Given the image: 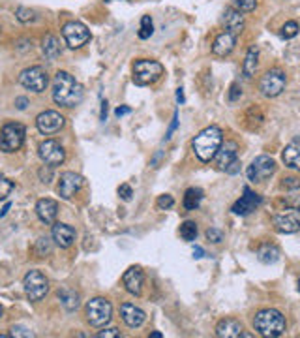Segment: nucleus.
I'll return each instance as SVG.
<instances>
[{"label":"nucleus","instance_id":"nucleus-1","mask_svg":"<svg viewBox=\"0 0 300 338\" xmlns=\"http://www.w3.org/2000/svg\"><path fill=\"white\" fill-rule=\"evenodd\" d=\"M85 98L83 85L68 71H58L53 79V100L62 107H75Z\"/></svg>","mask_w":300,"mask_h":338},{"label":"nucleus","instance_id":"nucleus-2","mask_svg":"<svg viewBox=\"0 0 300 338\" xmlns=\"http://www.w3.org/2000/svg\"><path fill=\"white\" fill-rule=\"evenodd\" d=\"M222 143H224V134L219 130L218 126H208L205 130H201L193 137V141H191V148H193V153L195 156L201 162L208 164V162H212L216 153H218V148L222 147Z\"/></svg>","mask_w":300,"mask_h":338},{"label":"nucleus","instance_id":"nucleus-3","mask_svg":"<svg viewBox=\"0 0 300 338\" xmlns=\"http://www.w3.org/2000/svg\"><path fill=\"white\" fill-rule=\"evenodd\" d=\"M253 329L265 338H278L285 334L287 322H285V316L282 312L274 310V308H267V310H261L255 314Z\"/></svg>","mask_w":300,"mask_h":338},{"label":"nucleus","instance_id":"nucleus-4","mask_svg":"<svg viewBox=\"0 0 300 338\" xmlns=\"http://www.w3.org/2000/svg\"><path fill=\"white\" fill-rule=\"evenodd\" d=\"M162 76H164V66L159 64L158 60L141 59L133 64V83L139 85V87L152 85Z\"/></svg>","mask_w":300,"mask_h":338},{"label":"nucleus","instance_id":"nucleus-5","mask_svg":"<svg viewBox=\"0 0 300 338\" xmlns=\"http://www.w3.org/2000/svg\"><path fill=\"white\" fill-rule=\"evenodd\" d=\"M111 316H113V306L107 299L104 297H94V299L88 301L87 305V322L92 325V327H105L107 323L111 322Z\"/></svg>","mask_w":300,"mask_h":338},{"label":"nucleus","instance_id":"nucleus-6","mask_svg":"<svg viewBox=\"0 0 300 338\" xmlns=\"http://www.w3.org/2000/svg\"><path fill=\"white\" fill-rule=\"evenodd\" d=\"M27 130L19 122H10L0 130V151L4 153H15L25 143Z\"/></svg>","mask_w":300,"mask_h":338},{"label":"nucleus","instance_id":"nucleus-7","mask_svg":"<svg viewBox=\"0 0 300 338\" xmlns=\"http://www.w3.org/2000/svg\"><path fill=\"white\" fill-rule=\"evenodd\" d=\"M276 160L272 156H268V154H261V156H257L250 165H248V180L250 182H263V180L270 179L274 173H276Z\"/></svg>","mask_w":300,"mask_h":338},{"label":"nucleus","instance_id":"nucleus-8","mask_svg":"<svg viewBox=\"0 0 300 338\" xmlns=\"http://www.w3.org/2000/svg\"><path fill=\"white\" fill-rule=\"evenodd\" d=\"M23 286H25V293L30 301H42L49 291V280L39 271H28L23 278Z\"/></svg>","mask_w":300,"mask_h":338},{"label":"nucleus","instance_id":"nucleus-9","mask_svg":"<svg viewBox=\"0 0 300 338\" xmlns=\"http://www.w3.org/2000/svg\"><path fill=\"white\" fill-rule=\"evenodd\" d=\"M287 76L282 70H268L259 81V90L267 98H276L285 90Z\"/></svg>","mask_w":300,"mask_h":338},{"label":"nucleus","instance_id":"nucleus-10","mask_svg":"<svg viewBox=\"0 0 300 338\" xmlns=\"http://www.w3.org/2000/svg\"><path fill=\"white\" fill-rule=\"evenodd\" d=\"M19 83H21L27 90L44 92L45 88H47V85H49V77H47V71H45L42 66H30V68L21 71Z\"/></svg>","mask_w":300,"mask_h":338},{"label":"nucleus","instance_id":"nucleus-11","mask_svg":"<svg viewBox=\"0 0 300 338\" xmlns=\"http://www.w3.org/2000/svg\"><path fill=\"white\" fill-rule=\"evenodd\" d=\"M62 36H64V42L68 44V47L79 49L90 40V30L81 21H70L62 27Z\"/></svg>","mask_w":300,"mask_h":338},{"label":"nucleus","instance_id":"nucleus-12","mask_svg":"<svg viewBox=\"0 0 300 338\" xmlns=\"http://www.w3.org/2000/svg\"><path fill=\"white\" fill-rule=\"evenodd\" d=\"M38 154L45 164L53 165V167H55V165H60L66 160L64 147H62L58 141H55V139H45L44 143H39Z\"/></svg>","mask_w":300,"mask_h":338},{"label":"nucleus","instance_id":"nucleus-13","mask_svg":"<svg viewBox=\"0 0 300 338\" xmlns=\"http://www.w3.org/2000/svg\"><path fill=\"white\" fill-rule=\"evenodd\" d=\"M64 117L56 111H44V113L38 115L36 119V128L39 130V134L44 136H51V134H56L64 128Z\"/></svg>","mask_w":300,"mask_h":338},{"label":"nucleus","instance_id":"nucleus-14","mask_svg":"<svg viewBox=\"0 0 300 338\" xmlns=\"http://www.w3.org/2000/svg\"><path fill=\"white\" fill-rule=\"evenodd\" d=\"M83 188V177L73 173V171H66L60 175L58 180V194L62 199H71L77 192Z\"/></svg>","mask_w":300,"mask_h":338},{"label":"nucleus","instance_id":"nucleus-15","mask_svg":"<svg viewBox=\"0 0 300 338\" xmlns=\"http://www.w3.org/2000/svg\"><path fill=\"white\" fill-rule=\"evenodd\" d=\"M236 158H238V145H236V141L222 143V147L218 148V153L214 156L216 167H218L219 171H227V167H229Z\"/></svg>","mask_w":300,"mask_h":338},{"label":"nucleus","instance_id":"nucleus-16","mask_svg":"<svg viewBox=\"0 0 300 338\" xmlns=\"http://www.w3.org/2000/svg\"><path fill=\"white\" fill-rule=\"evenodd\" d=\"M272 224L274 228H276V231H279V233H296L300 229V220L296 218L295 211H285V213H279V214H274L272 218Z\"/></svg>","mask_w":300,"mask_h":338},{"label":"nucleus","instance_id":"nucleus-17","mask_svg":"<svg viewBox=\"0 0 300 338\" xmlns=\"http://www.w3.org/2000/svg\"><path fill=\"white\" fill-rule=\"evenodd\" d=\"M261 205V197L257 196V194H253V192L246 186L244 188V196L240 197L238 201L233 205V213L235 214H238V216H246V214H250V213H253L257 207Z\"/></svg>","mask_w":300,"mask_h":338},{"label":"nucleus","instance_id":"nucleus-18","mask_svg":"<svg viewBox=\"0 0 300 338\" xmlns=\"http://www.w3.org/2000/svg\"><path fill=\"white\" fill-rule=\"evenodd\" d=\"M122 284L128 293L131 295H141L143 291V284H145V274H143L141 267H130L122 276Z\"/></svg>","mask_w":300,"mask_h":338},{"label":"nucleus","instance_id":"nucleus-19","mask_svg":"<svg viewBox=\"0 0 300 338\" xmlns=\"http://www.w3.org/2000/svg\"><path fill=\"white\" fill-rule=\"evenodd\" d=\"M222 25H224L225 32H231V34H240L244 30V15H242V11H238L236 8H227L224 11V15H222Z\"/></svg>","mask_w":300,"mask_h":338},{"label":"nucleus","instance_id":"nucleus-20","mask_svg":"<svg viewBox=\"0 0 300 338\" xmlns=\"http://www.w3.org/2000/svg\"><path fill=\"white\" fill-rule=\"evenodd\" d=\"M120 316H122L126 325L131 329L141 327L143 323H145V320H147V314L139 306L131 305V303H124V305L120 306Z\"/></svg>","mask_w":300,"mask_h":338},{"label":"nucleus","instance_id":"nucleus-21","mask_svg":"<svg viewBox=\"0 0 300 338\" xmlns=\"http://www.w3.org/2000/svg\"><path fill=\"white\" fill-rule=\"evenodd\" d=\"M53 240L60 248H70L75 240V229L68 224L56 222V224H53Z\"/></svg>","mask_w":300,"mask_h":338},{"label":"nucleus","instance_id":"nucleus-22","mask_svg":"<svg viewBox=\"0 0 300 338\" xmlns=\"http://www.w3.org/2000/svg\"><path fill=\"white\" fill-rule=\"evenodd\" d=\"M36 214L44 224H55L56 214H58V203L53 199H39L36 203Z\"/></svg>","mask_w":300,"mask_h":338},{"label":"nucleus","instance_id":"nucleus-23","mask_svg":"<svg viewBox=\"0 0 300 338\" xmlns=\"http://www.w3.org/2000/svg\"><path fill=\"white\" fill-rule=\"evenodd\" d=\"M236 45V36L231 32H222L216 36L212 44V53L216 57H227L231 51L235 49Z\"/></svg>","mask_w":300,"mask_h":338},{"label":"nucleus","instance_id":"nucleus-24","mask_svg":"<svg viewBox=\"0 0 300 338\" xmlns=\"http://www.w3.org/2000/svg\"><path fill=\"white\" fill-rule=\"evenodd\" d=\"M242 323L238 320H233V317H227V320H222V322L216 325V336L219 338H238L242 336Z\"/></svg>","mask_w":300,"mask_h":338},{"label":"nucleus","instance_id":"nucleus-25","mask_svg":"<svg viewBox=\"0 0 300 338\" xmlns=\"http://www.w3.org/2000/svg\"><path fill=\"white\" fill-rule=\"evenodd\" d=\"M282 158H284V164L287 165V167L300 171V139L291 141L289 145L284 148Z\"/></svg>","mask_w":300,"mask_h":338},{"label":"nucleus","instance_id":"nucleus-26","mask_svg":"<svg viewBox=\"0 0 300 338\" xmlns=\"http://www.w3.org/2000/svg\"><path fill=\"white\" fill-rule=\"evenodd\" d=\"M257 66H259V49H257V45H251L248 53H246L244 62H242V76L246 79H251L255 76Z\"/></svg>","mask_w":300,"mask_h":338},{"label":"nucleus","instance_id":"nucleus-27","mask_svg":"<svg viewBox=\"0 0 300 338\" xmlns=\"http://www.w3.org/2000/svg\"><path fill=\"white\" fill-rule=\"evenodd\" d=\"M58 299H60V303L64 305V308L68 312L77 310L79 305H81V297H79V293H77L75 289H71V288L58 289Z\"/></svg>","mask_w":300,"mask_h":338},{"label":"nucleus","instance_id":"nucleus-28","mask_svg":"<svg viewBox=\"0 0 300 338\" xmlns=\"http://www.w3.org/2000/svg\"><path fill=\"white\" fill-rule=\"evenodd\" d=\"M42 49H44V55L49 60H55L56 57H60V53H62V47H60L58 38L53 36V34H47V36L44 38V42H42Z\"/></svg>","mask_w":300,"mask_h":338},{"label":"nucleus","instance_id":"nucleus-29","mask_svg":"<svg viewBox=\"0 0 300 338\" xmlns=\"http://www.w3.org/2000/svg\"><path fill=\"white\" fill-rule=\"evenodd\" d=\"M201 201H203L201 188H188L184 194V199H182V205H184L186 211H195V209H199Z\"/></svg>","mask_w":300,"mask_h":338},{"label":"nucleus","instance_id":"nucleus-30","mask_svg":"<svg viewBox=\"0 0 300 338\" xmlns=\"http://www.w3.org/2000/svg\"><path fill=\"white\" fill-rule=\"evenodd\" d=\"M257 257H259V261L267 263V265H270V263H276L279 259V248L274 245H263L259 250H257Z\"/></svg>","mask_w":300,"mask_h":338},{"label":"nucleus","instance_id":"nucleus-31","mask_svg":"<svg viewBox=\"0 0 300 338\" xmlns=\"http://www.w3.org/2000/svg\"><path fill=\"white\" fill-rule=\"evenodd\" d=\"M180 237L188 242L191 240H195L197 237V224L195 222H191V220H186L184 224H180Z\"/></svg>","mask_w":300,"mask_h":338},{"label":"nucleus","instance_id":"nucleus-32","mask_svg":"<svg viewBox=\"0 0 300 338\" xmlns=\"http://www.w3.org/2000/svg\"><path fill=\"white\" fill-rule=\"evenodd\" d=\"M154 32V27H152V19H150V15H143L141 17V28H139V32H137V36L141 40H148L150 36H152Z\"/></svg>","mask_w":300,"mask_h":338},{"label":"nucleus","instance_id":"nucleus-33","mask_svg":"<svg viewBox=\"0 0 300 338\" xmlns=\"http://www.w3.org/2000/svg\"><path fill=\"white\" fill-rule=\"evenodd\" d=\"M13 180H10L4 173H0V201H4L6 197L10 196L13 190Z\"/></svg>","mask_w":300,"mask_h":338},{"label":"nucleus","instance_id":"nucleus-34","mask_svg":"<svg viewBox=\"0 0 300 338\" xmlns=\"http://www.w3.org/2000/svg\"><path fill=\"white\" fill-rule=\"evenodd\" d=\"M296 34H298V23L296 21H287L284 27H282V30H279V36L285 40L295 38Z\"/></svg>","mask_w":300,"mask_h":338},{"label":"nucleus","instance_id":"nucleus-35","mask_svg":"<svg viewBox=\"0 0 300 338\" xmlns=\"http://www.w3.org/2000/svg\"><path fill=\"white\" fill-rule=\"evenodd\" d=\"M233 6H235L236 10L242 11V13H250V11L255 10L257 6V0H231Z\"/></svg>","mask_w":300,"mask_h":338},{"label":"nucleus","instance_id":"nucleus-36","mask_svg":"<svg viewBox=\"0 0 300 338\" xmlns=\"http://www.w3.org/2000/svg\"><path fill=\"white\" fill-rule=\"evenodd\" d=\"M15 17L21 23H32L34 19H36V13H34L30 8H23V6H19L15 11Z\"/></svg>","mask_w":300,"mask_h":338},{"label":"nucleus","instance_id":"nucleus-37","mask_svg":"<svg viewBox=\"0 0 300 338\" xmlns=\"http://www.w3.org/2000/svg\"><path fill=\"white\" fill-rule=\"evenodd\" d=\"M51 250V242L47 237H42V239H38V242H36V252H38V256H45V254H49Z\"/></svg>","mask_w":300,"mask_h":338},{"label":"nucleus","instance_id":"nucleus-38","mask_svg":"<svg viewBox=\"0 0 300 338\" xmlns=\"http://www.w3.org/2000/svg\"><path fill=\"white\" fill-rule=\"evenodd\" d=\"M207 239L210 240V242H214V245H218V242L224 240V231H219V229H216V228L207 229Z\"/></svg>","mask_w":300,"mask_h":338},{"label":"nucleus","instance_id":"nucleus-39","mask_svg":"<svg viewBox=\"0 0 300 338\" xmlns=\"http://www.w3.org/2000/svg\"><path fill=\"white\" fill-rule=\"evenodd\" d=\"M175 205V199H173V196H169V194H164V196L158 197V209H162V211H167V209H171Z\"/></svg>","mask_w":300,"mask_h":338},{"label":"nucleus","instance_id":"nucleus-40","mask_svg":"<svg viewBox=\"0 0 300 338\" xmlns=\"http://www.w3.org/2000/svg\"><path fill=\"white\" fill-rule=\"evenodd\" d=\"M282 188H284V190H298L300 179H296V177H287V179H284V182H282Z\"/></svg>","mask_w":300,"mask_h":338},{"label":"nucleus","instance_id":"nucleus-41","mask_svg":"<svg viewBox=\"0 0 300 338\" xmlns=\"http://www.w3.org/2000/svg\"><path fill=\"white\" fill-rule=\"evenodd\" d=\"M11 336L32 338V336H34V333H32V331H28L27 327H21V325H15V327H11Z\"/></svg>","mask_w":300,"mask_h":338},{"label":"nucleus","instance_id":"nucleus-42","mask_svg":"<svg viewBox=\"0 0 300 338\" xmlns=\"http://www.w3.org/2000/svg\"><path fill=\"white\" fill-rule=\"evenodd\" d=\"M118 196L124 199V201H130L131 196H133V190H131V186L130 184H120L118 188Z\"/></svg>","mask_w":300,"mask_h":338},{"label":"nucleus","instance_id":"nucleus-43","mask_svg":"<svg viewBox=\"0 0 300 338\" xmlns=\"http://www.w3.org/2000/svg\"><path fill=\"white\" fill-rule=\"evenodd\" d=\"M39 177H42L44 182H51V179H53V165L45 164V167L39 169Z\"/></svg>","mask_w":300,"mask_h":338},{"label":"nucleus","instance_id":"nucleus-44","mask_svg":"<svg viewBox=\"0 0 300 338\" xmlns=\"http://www.w3.org/2000/svg\"><path fill=\"white\" fill-rule=\"evenodd\" d=\"M120 336V331L118 329H105L102 333H98V338H118Z\"/></svg>","mask_w":300,"mask_h":338},{"label":"nucleus","instance_id":"nucleus-45","mask_svg":"<svg viewBox=\"0 0 300 338\" xmlns=\"http://www.w3.org/2000/svg\"><path fill=\"white\" fill-rule=\"evenodd\" d=\"M240 96H242V90H240L238 85H236V83L235 85H231V90H229V100L231 102H236Z\"/></svg>","mask_w":300,"mask_h":338},{"label":"nucleus","instance_id":"nucleus-46","mask_svg":"<svg viewBox=\"0 0 300 338\" xmlns=\"http://www.w3.org/2000/svg\"><path fill=\"white\" fill-rule=\"evenodd\" d=\"M176 126H178V113H175V117H173V122H171L169 132H167V136H165V139H169V137L173 136V132L176 130Z\"/></svg>","mask_w":300,"mask_h":338},{"label":"nucleus","instance_id":"nucleus-47","mask_svg":"<svg viewBox=\"0 0 300 338\" xmlns=\"http://www.w3.org/2000/svg\"><path fill=\"white\" fill-rule=\"evenodd\" d=\"M240 171V160L236 158L235 162H233V164L229 165V167H227V171H225V173H229V175H235V173H238Z\"/></svg>","mask_w":300,"mask_h":338},{"label":"nucleus","instance_id":"nucleus-48","mask_svg":"<svg viewBox=\"0 0 300 338\" xmlns=\"http://www.w3.org/2000/svg\"><path fill=\"white\" fill-rule=\"evenodd\" d=\"M15 105H17V109L25 111L27 109V105H28V100L25 98V96H19V98L15 100Z\"/></svg>","mask_w":300,"mask_h":338},{"label":"nucleus","instance_id":"nucleus-49","mask_svg":"<svg viewBox=\"0 0 300 338\" xmlns=\"http://www.w3.org/2000/svg\"><path fill=\"white\" fill-rule=\"evenodd\" d=\"M128 113H131V107H128V105H120V107L115 109L116 117H124V115H128Z\"/></svg>","mask_w":300,"mask_h":338},{"label":"nucleus","instance_id":"nucleus-50","mask_svg":"<svg viewBox=\"0 0 300 338\" xmlns=\"http://www.w3.org/2000/svg\"><path fill=\"white\" fill-rule=\"evenodd\" d=\"M203 256H205V250H203L201 246H195V248H193V257H195V259H201Z\"/></svg>","mask_w":300,"mask_h":338},{"label":"nucleus","instance_id":"nucleus-51","mask_svg":"<svg viewBox=\"0 0 300 338\" xmlns=\"http://www.w3.org/2000/svg\"><path fill=\"white\" fill-rule=\"evenodd\" d=\"M176 102H178V104H184V102H186V98H184V88H178V90H176Z\"/></svg>","mask_w":300,"mask_h":338},{"label":"nucleus","instance_id":"nucleus-52","mask_svg":"<svg viewBox=\"0 0 300 338\" xmlns=\"http://www.w3.org/2000/svg\"><path fill=\"white\" fill-rule=\"evenodd\" d=\"M99 119L102 120L107 119V102H105V100L102 102V117H99Z\"/></svg>","mask_w":300,"mask_h":338},{"label":"nucleus","instance_id":"nucleus-53","mask_svg":"<svg viewBox=\"0 0 300 338\" xmlns=\"http://www.w3.org/2000/svg\"><path fill=\"white\" fill-rule=\"evenodd\" d=\"M10 209H11V203H6L4 207H2V211H0V218H2V216H4V214L10 211Z\"/></svg>","mask_w":300,"mask_h":338},{"label":"nucleus","instance_id":"nucleus-54","mask_svg":"<svg viewBox=\"0 0 300 338\" xmlns=\"http://www.w3.org/2000/svg\"><path fill=\"white\" fill-rule=\"evenodd\" d=\"M150 336H152V338H162V333H152Z\"/></svg>","mask_w":300,"mask_h":338},{"label":"nucleus","instance_id":"nucleus-55","mask_svg":"<svg viewBox=\"0 0 300 338\" xmlns=\"http://www.w3.org/2000/svg\"><path fill=\"white\" fill-rule=\"evenodd\" d=\"M4 316V308H2V306H0V317Z\"/></svg>","mask_w":300,"mask_h":338},{"label":"nucleus","instance_id":"nucleus-56","mask_svg":"<svg viewBox=\"0 0 300 338\" xmlns=\"http://www.w3.org/2000/svg\"><path fill=\"white\" fill-rule=\"evenodd\" d=\"M298 289H300V278H298Z\"/></svg>","mask_w":300,"mask_h":338}]
</instances>
